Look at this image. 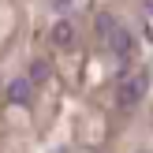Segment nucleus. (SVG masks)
<instances>
[{"label": "nucleus", "instance_id": "obj_5", "mask_svg": "<svg viewBox=\"0 0 153 153\" xmlns=\"http://www.w3.org/2000/svg\"><path fill=\"white\" fill-rule=\"evenodd\" d=\"M49 75H52V67L45 64V60H37V64L30 67V82H34V86H37V82H49Z\"/></svg>", "mask_w": 153, "mask_h": 153}, {"label": "nucleus", "instance_id": "obj_1", "mask_svg": "<svg viewBox=\"0 0 153 153\" xmlns=\"http://www.w3.org/2000/svg\"><path fill=\"white\" fill-rule=\"evenodd\" d=\"M146 86H149V79L142 71L131 75V79H123V86H120V105H123V108H134V105L146 97Z\"/></svg>", "mask_w": 153, "mask_h": 153}, {"label": "nucleus", "instance_id": "obj_6", "mask_svg": "<svg viewBox=\"0 0 153 153\" xmlns=\"http://www.w3.org/2000/svg\"><path fill=\"white\" fill-rule=\"evenodd\" d=\"M112 26H116V19H112V15H108V11H101V15H97V34H101V37H105V34H108V30H112Z\"/></svg>", "mask_w": 153, "mask_h": 153}, {"label": "nucleus", "instance_id": "obj_2", "mask_svg": "<svg viewBox=\"0 0 153 153\" xmlns=\"http://www.w3.org/2000/svg\"><path fill=\"white\" fill-rule=\"evenodd\" d=\"M105 41H108V49H112V56H131V49H134V37H131V30L127 26H112L108 34H105Z\"/></svg>", "mask_w": 153, "mask_h": 153}, {"label": "nucleus", "instance_id": "obj_3", "mask_svg": "<svg viewBox=\"0 0 153 153\" xmlns=\"http://www.w3.org/2000/svg\"><path fill=\"white\" fill-rule=\"evenodd\" d=\"M30 94H34V82L30 79H15L7 86V101L11 105H30Z\"/></svg>", "mask_w": 153, "mask_h": 153}, {"label": "nucleus", "instance_id": "obj_4", "mask_svg": "<svg viewBox=\"0 0 153 153\" xmlns=\"http://www.w3.org/2000/svg\"><path fill=\"white\" fill-rule=\"evenodd\" d=\"M49 37H52V45H56V49H67V45L75 41V26H71L67 19H60L56 26L49 30Z\"/></svg>", "mask_w": 153, "mask_h": 153}]
</instances>
